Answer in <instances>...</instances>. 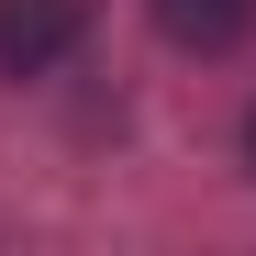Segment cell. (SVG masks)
<instances>
[{
    "mask_svg": "<svg viewBox=\"0 0 256 256\" xmlns=\"http://www.w3.org/2000/svg\"><path fill=\"white\" fill-rule=\"evenodd\" d=\"M78 34H90V0H0V78L56 67Z\"/></svg>",
    "mask_w": 256,
    "mask_h": 256,
    "instance_id": "1",
    "label": "cell"
},
{
    "mask_svg": "<svg viewBox=\"0 0 256 256\" xmlns=\"http://www.w3.org/2000/svg\"><path fill=\"white\" fill-rule=\"evenodd\" d=\"M245 22H256V0H156V34L167 45H200V56L245 45Z\"/></svg>",
    "mask_w": 256,
    "mask_h": 256,
    "instance_id": "2",
    "label": "cell"
}]
</instances>
